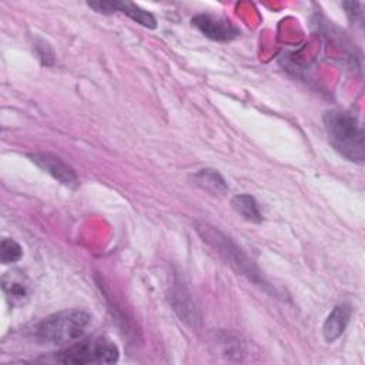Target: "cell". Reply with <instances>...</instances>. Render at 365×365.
Segmentation results:
<instances>
[{
	"instance_id": "6da1fadb",
	"label": "cell",
	"mask_w": 365,
	"mask_h": 365,
	"mask_svg": "<svg viewBox=\"0 0 365 365\" xmlns=\"http://www.w3.org/2000/svg\"><path fill=\"white\" fill-rule=\"evenodd\" d=\"M324 125L332 148L348 161L362 164L365 160V135L359 118L341 108L324 114Z\"/></svg>"
},
{
	"instance_id": "7a4b0ae2",
	"label": "cell",
	"mask_w": 365,
	"mask_h": 365,
	"mask_svg": "<svg viewBox=\"0 0 365 365\" xmlns=\"http://www.w3.org/2000/svg\"><path fill=\"white\" fill-rule=\"evenodd\" d=\"M91 324V317L83 309H66L43 318L34 325L33 338L43 345L66 346L80 339Z\"/></svg>"
},
{
	"instance_id": "3957f363",
	"label": "cell",
	"mask_w": 365,
	"mask_h": 365,
	"mask_svg": "<svg viewBox=\"0 0 365 365\" xmlns=\"http://www.w3.org/2000/svg\"><path fill=\"white\" fill-rule=\"evenodd\" d=\"M118 355L120 351L113 341L98 336L73 342L64 349L56 352L54 361L73 365L113 364L118 361Z\"/></svg>"
},
{
	"instance_id": "277c9868",
	"label": "cell",
	"mask_w": 365,
	"mask_h": 365,
	"mask_svg": "<svg viewBox=\"0 0 365 365\" xmlns=\"http://www.w3.org/2000/svg\"><path fill=\"white\" fill-rule=\"evenodd\" d=\"M198 232L207 241L210 245H212L231 265H234L242 275H247L254 282H264L261 278V274L258 272L257 267L252 264V261L222 232L215 230L214 227H210L207 224L198 225Z\"/></svg>"
},
{
	"instance_id": "5b68a950",
	"label": "cell",
	"mask_w": 365,
	"mask_h": 365,
	"mask_svg": "<svg viewBox=\"0 0 365 365\" xmlns=\"http://www.w3.org/2000/svg\"><path fill=\"white\" fill-rule=\"evenodd\" d=\"M191 23L205 37L215 41H230L240 34L238 29L230 20L210 13H200L194 16Z\"/></svg>"
},
{
	"instance_id": "8992f818",
	"label": "cell",
	"mask_w": 365,
	"mask_h": 365,
	"mask_svg": "<svg viewBox=\"0 0 365 365\" xmlns=\"http://www.w3.org/2000/svg\"><path fill=\"white\" fill-rule=\"evenodd\" d=\"M30 160L40 167L44 173L50 174L54 180L67 187L77 185V174L76 171L60 157L51 153H34L29 155Z\"/></svg>"
},
{
	"instance_id": "52a82bcc",
	"label": "cell",
	"mask_w": 365,
	"mask_h": 365,
	"mask_svg": "<svg viewBox=\"0 0 365 365\" xmlns=\"http://www.w3.org/2000/svg\"><path fill=\"white\" fill-rule=\"evenodd\" d=\"M87 4L96 11L104 13V14H108L113 11H121L135 23L148 29H155L157 26V21L150 11L141 9L140 6L131 1H88Z\"/></svg>"
},
{
	"instance_id": "ba28073f",
	"label": "cell",
	"mask_w": 365,
	"mask_h": 365,
	"mask_svg": "<svg viewBox=\"0 0 365 365\" xmlns=\"http://www.w3.org/2000/svg\"><path fill=\"white\" fill-rule=\"evenodd\" d=\"M1 289L10 304H21L29 297V279L20 269H10L1 277Z\"/></svg>"
},
{
	"instance_id": "9c48e42d",
	"label": "cell",
	"mask_w": 365,
	"mask_h": 365,
	"mask_svg": "<svg viewBox=\"0 0 365 365\" xmlns=\"http://www.w3.org/2000/svg\"><path fill=\"white\" fill-rule=\"evenodd\" d=\"M352 315V309L346 304L336 305L331 314L327 317L324 325H322V335L327 342L336 341L346 329L349 319Z\"/></svg>"
},
{
	"instance_id": "30bf717a",
	"label": "cell",
	"mask_w": 365,
	"mask_h": 365,
	"mask_svg": "<svg viewBox=\"0 0 365 365\" xmlns=\"http://www.w3.org/2000/svg\"><path fill=\"white\" fill-rule=\"evenodd\" d=\"M191 178H192L194 185H197V187H200V188H202V190H205L211 194L222 195L228 191L225 180L215 170H211V168L200 170V171L194 173L191 175Z\"/></svg>"
},
{
	"instance_id": "8fae6325",
	"label": "cell",
	"mask_w": 365,
	"mask_h": 365,
	"mask_svg": "<svg viewBox=\"0 0 365 365\" xmlns=\"http://www.w3.org/2000/svg\"><path fill=\"white\" fill-rule=\"evenodd\" d=\"M232 208L247 221L261 222L262 214L254 197L250 194H238L232 198Z\"/></svg>"
},
{
	"instance_id": "7c38bea8",
	"label": "cell",
	"mask_w": 365,
	"mask_h": 365,
	"mask_svg": "<svg viewBox=\"0 0 365 365\" xmlns=\"http://www.w3.org/2000/svg\"><path fill=\"white\" fill-rule=\"evenodd\" d=\"M0 258L3 264H13L17 262L23 257V248L20 244L11 238H4L0 247Z\"/></svg>"
},
{
	"instance_id": "4fadbf2b",
	"label": "cell",
	"mask_w": 365,
	"mask_h": 365,
	"mask_svg": "<svg viewBox=\"0 0 365 365\" xmlns=\"http://www.w3.org/2000/svg\"><path fill=\"white\" fill-rule=\"evenodd\" d=\"M361 3H354V1H349V3H344V7L346 9V14L351 17L352 21H356L358 19L362 20V11L356 10V7L359 6Z\"/></svg>"
}]
</instances>
